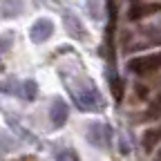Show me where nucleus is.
Returning a JSON list of instances; mask_svg holds the SVG:
<instances>
[{
    "label": "nucleus",
    "mask_w": 161,
    "mask_h": 161,
    "mask_svg": "<svg viewBox=\"0 0 161 161\" xmlns=\"http://www.w3.org/2000/svg\"><path fill=\"white\" fill-rule=\"evenodd\" d=\"M157 143H161V125L150 128L143 136H141V146H143V150H146V152H150Z\"/></svg>",
    "instance_id": "nucleus-8"
},
{
    "label": "nucleus",
    "mask_w": 161,
    "mask_h": 161,
    "mask_svg": "<svg viewBox=\"0 0 161 161\" xmlns=\"http://www.w3.org/2000/svg\"><path fill=\"white\" fill-rule=\"evenodd\" d=\"M5 72V60H0V74Z\"/></svg>",
    "instance_id": "nucleus-17"
},
{
    "label": "nucleus",
    "mask_w": 161,
    "mask_h": 161,
    "mask_svg": "<svg viewBox=\"0 0 161 161\" xmlns=\"http://www.w3.org/2000/svg\"><path fill=\"white\" fill-rule=\"evenodd\" d=\"M20 11H23V0H5L3 18H16Z\"/></svg>",
    "instance_id": "nucleus-9"
},
{
    "label": "nucleus",
    "mask_w": 161,
    "mask_h": 161,
    "mask_svg": "<svg viewBox=\"0 0 161 161\" xmlns=\"http://www.w3.org/2000/svg\"><path fill=\"white\" fill-rule=\"evenodd\" d=\"M20 90H23V92H20V94H23L27 101H31V98H36V94H38V85H36V80H25V83H23V87H20Z\"/></svg>",
    "instance_id": "nucleus-10"
},
{
    "label": "nucleus",
    "mask_w": 161,
    "mask_h": 161,
    "mask_svg": "<svg viewBox=\"0 0 161 161\" xmlns=\"http://www.w3.org/2000/svg\"><path fill=\"white\" fill-rule=\"evenodd\" d=\"M159 11H161V3H139V5H132L128 9V18L130 20H143V18H150Z\"/></svg>",
    "instance_id": "nucleus-4"
},
{
    "label": "nucleus",
    "mask_w": 161,
    "mask_h": 161,
    "mask_svg": "<svg viewBox=\"0 0 161 161\" xmlns=\"http://www.w3.org/2000/svg\"><path fill=\"white\" fill-rule=\"evenodd\" d=\"M52 34H54V23H52L49 18H40V20H36V23L31 25V31H29V36H31L34 43H45V40H47Z\"/></svg>",
    "instance_id": "nucleus-5"
},
{
    "label": "nucleus",
    "mask_w": 161,
    "mask_h": 161,
    "mask_svg": "<svg viewBox=\"0 0 161 161\" xmlns=\"http://www.w3.org/2000/svg\"><path fill=\"white\" fill-rule=\"evenodd\" d=\"M14 148V139L7 136V134H0V154H5Z\"/></svg>",
    "instance_id": "nucleus-12"
},
{
    "label": "nucleus",
    "mask_w": 161,
    "mask_h": 161,
    "mask_svg": "<svg viewBox=\"0 0 161 161\" xmlns=\"http://www.w3.org/2000/svg\"><path fill=\"white\" fill-rule=\"evenodd\" d=\"M136 94H139L141 98H148V94H150V90H148L146 85H136Z\"/></svg>",
    "instance_id": "nucleus-16"
},
{
    "label": "nucleus",
    "mask_w": 161,
    "mask_h": 161,
    "mask_svg": "<svg viewBox=\"0 0 161 161\" xmlns=\"http://www.w3.org/2000/svg\"><path fill=\"white\" fill-rule=\"evenodd\" d=\"M110 85H112V90H114V96L121 98V80H119V76H116L114 72L110 74Z\"/></svg>",
    "instance_id": "nucleus-15"
},
{
    "label": "nucleus",
    "mask_w": 161,
    "mask_h": 161,
    "mask_svg": "<svg viewBox=\"0 0 161 161\" xmlns=\"http://www.w3.org/2000/svg\"><path fill=\"white\" fill-rule=\"evenodd\" d=\"M67 116H69V108H67V103H65L63 98H56L54 103H52V110H49L52 123H54L56 128H60V125H65Z\"/></svg>",
    "instance_id": "nucleus-6"
},
{
    "label": "nucleus",
    "mask_w": 161,
    "mask_h": 161,
    "mask_svg": "<svg viewBox=\"0 0 161 161\" xmlns=\"http://www.w3.org/2000/svg\"><path fill=\"white\" fill-rule=\"evenodd\" d=\"M63 25H65V29H67V34L69 36H74V38H78V40H85V36H87V31H85V27H83V23L74 16V14H63Z\"/></svg>",
    "instance_id": "nucleus-7"
},
{
    "label": "nucleus",
    "mask_w": 161,
    "mask_h": 161,
    "mask_svg": "<svg viewBox=\"0 0 161 161\" xmlns=\"http://www.w3.org/2000/svg\"><path fill=\"white\" fill-rule=\"evenodd\" d=\"M87 141L92 146L101 148V150H108L110 148V141H112V130L105 123H90L87 125Z\"/></svg>",
    "instance_id": "nucleus-3"
},
{
    "label": "nucleus",
    "mask_w": 161,
    "mask_h": 161,
    "mask_svg": "<svg viewBox=\"0 0 161 161\" xmlns=\"http://www.w3.org/2000/svg\"><path fill=\"white\" fill-rule=\"evenodd\" d=\"M11 43H14L11 34H3V36H0V54H5V52L11 47Z\"/></svg>",
    "instance_id": "nucleus-14"
},
{
    "label": "nucleus",
    "mask_w": 161,
    "mask_h": 161,
    "mask_svg": "<svg viewBox=\"0 0 161 161\" xmlns=\"http://www.w3.org/2000/svg\"><path fill=\"white\" fill-rule=\"evenodd\" d=\"M72 92H74L76 105L83 112H98V110H103V105H105V98L101 96V92L96 90V85H92L90 80L85 83V87H76Z\"/></svg>",
    "instance_id": "nucleus-1"
},
{
    "label": "nucleus",
    "mask_w": 161,
    "mask_h": 161,
    "mask_svg": "<svg viewBox=\"0 0 161 161\" xmlns=\"http://www.w3.org/2000/svg\"><path fill=\"white\" fill-rule=\"evenodd\" d=\"M154 161H161V150L157 152V157H154Z\"/></svg>",
    "instance_id": "nucleus-18"
},
{
    "label": "nucleus",
    "mask_w": 161,
    "mask_h": 161,
    "mask_svg": "<svg viewBox=\"0 0 161 161\" xmlns=\"http://www.w3.org/2000/svg\"><path fill=\"white\" fill-rule=\"evenodd\" d=\"M161 69V52L157 54H146V56H136L128 60V72L136 74V76H146L152 72Z\"/></svg>",
    "instance_id": "nucleus-2"
},
{
    "label": "nucleus",
    "mask_w": 161,
    "mask_h": 161,
    "mask_svg": "<svg viewBox=\"0 0 161 161\" xmlns=\"http://www.w3.org/2000/svg\"><path fill=\"white\" fill-rule=\"evenodd\" d=\"M87 11H90L96 20H101V18H103V7H101V0H87Z\"/></svg>",
    "instance_id": "nucleus-11"
},
{
    "label": "nucleus",
    "mask_w": 161,
    "mask_h": 161,
    "mask_svg": "<svg viewBox=\"0 0 161 161\" xmlns=\"http://www.w3.org/2000/svg\"><path fill=\"white\" fill-rule=\"evenodd\" d=\"M154 116H161V96L152 103V110L146 112V119H154Z\"/></svg>",
    "instance_id": "nucleus-13"
}]
</instances>
